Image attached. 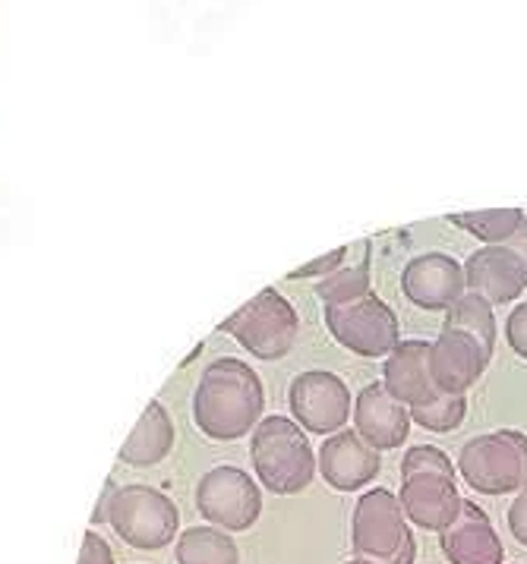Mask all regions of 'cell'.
Returning a JSON list of instances; mask_svg holds the SVG:
<instances>
[{
  "mask_svg": "<svg viewBox=\"0 0 527 564\" xmlns=\"http://www.w3.org/2000/svg\"><path fill=\"white\" fill-rule=\"evenodd\" d=\"M252 470L262 489L276 496H298L316 476V454L306 430L291 416H262L252 430Z\"/></svg>",
  "mask_w": 527,
  "mask_h": 564,
  "instance_id": "2",
  "label": "cell"
},
{
  "mask_svg": "<svg viewBox=\"0 0 527 564\" xmlns=\"http://www.w3.org/2000/svg\"><path fill=\"white\" fill-rule=\"evenodd\" d=\"M411 474H442L459 479V467L452 464L449 454L439 452L433 445H417V448H408L401 457V476Z\"/></svg>",
  "mask_w": 527,
  "mask_h": 564,
  "instance_id": "24",
  "label": "cell"
},
{
  "mask_svg": "<svg viewBox=\"0 0 527 564\" xmlns=\"http://www.w3.org/2000/svg\"><path fill=\"white\" fill-rule=\"evenodd\" d=\"M369 243L361 252V259H344L338 269L332 274L320 278L316 284V296L322 300V306H335V303H347V300H357V296L369 294ZM351 256V252H347Z\"/></svg>",
  "mask_w": 527,
  "mask_h": 564,
  "instance_id": "21",
  "label": "cell"
},
{
  "mask_svg": "<svg viewBox=\"0 0 527 564\" xmlns=\"http://www.w3.org/2000/svg\"><path fill=\"white\" fill-rule=\"evenodd\" d=\"M525 218L521 208H486V212H459L449 215V221L461 230H467L471 237L483 240V247H503L505 240L518 230Z\"/></svg>",
  "mask_w": 527,
  "mask_h": 564,
  "instance_id": "20",
  "label": "cell"
},
{
  "mask_svg": "<svg viewBox=\"0 0 527 564\" xmlns=\"http://www.w3.org/2000/svg\"><path fill=\"white\" fill-rule=\"evenodd\" d=\"M322 316H325L329 335L357 357H369V360L389 357L401 344L398 316L391 313L389 303L379 300L373 291L357 300H347V303L325 306Z\"/></svg>",
  "mask_w": 527,
  "mask_h": 564,
  "instance_id": "6",
  "label": "cell"
},
{
  "mask_svg": "<svg viewBox=\"0 0 527 564\" xmlns=\"http://www.w3.org/2000/svg\"><path fill=\"white\" fill-rule=\"evenodd\" d=\"M178 564H240V552L225 530L193 527L178 540Z\"/></svg>",
  "mask_w": 527,
  "mask_h": 564,
  "instance_id": "19",
  "label": "cell"
},
{
  "mask_svg": "<svg viewBox=\"0 0 527 564\" xmlns=\"http://www.w3.org/2000/svg\"><path fill=\"white\" fill-rule=\"evenodd\" d=\"M505 340L518 357L527 360V303H518L505 318Z\"/></svg>",
  "mask_w": 527,
  "mask_h": 564,
  "instance_id": "26",
  "label": "cell"
},
{
  "mask_svg": "<svg viewBox=\"0 0 527 564\" xmlns=\"http://www.w3.org/2000/svg\"><path fill=\"white\" fill-rule=\"evenodd\" d=\"M459 474L481 496H512L527 489V435L499 430L461 445Z\"/></svg>",
  "mask_w": 527,
  "mask_h": 564,
  "instance_id": "3",
  "label": "cell"
},
{
  "mask_svg": "<svg viewBox=\"0 0 527 564\" xmlns=\"http://www.w3.org/2000/svg\"><path fill=\"white\" fill-rule=\"evenodd\" d=\"M508 530H512V536L527 549V489L525 492H518V498H515L512 508H508Z\"/></svg>",
  "mask_w": 527,
  "mask_h": 564,
  "instance_id": "28",
  "label": "cell"
},
{
  "mask_svg": "<svg viewBox=\"0 0 527 564\" xmlns=\"http://www.w3.org/2000/svg\"><path fill=\"white\" fill-rule=\"evenodd\" d=\"M493 360L481 340L461 328H445L430 344V372L442 394H467Z\"/></svg>",
  "mask_w": 527,
  "mask_h": 564,
  "instance_id": "11",
  "label": "cell"
},
{
  "mask_svg": "<svg viewBox=\"0 0 527 564\" xmlns=\"http://www.w3.org/2000/svg\"><path fill=\"white\" fill-rule=\"evenodd\" d=\"M401 291L413 306L427 313H449L461 296L467 294L464 265L445 252L413 256L401 271Z\"/></svg>",
  "mask_w": 527,
  "mask_h": 564,
  "instance_id": "10",
  "label": "cell"
},
{
  "mask_svg": "<svg viewBox=\"0 0 527 564\" xmlns=\"http://www.w3.org/2000/svg\"><path fill=\"white\" fill-rule=\"evenodd\" d=\"M351 545L357 558H369L376 564H391L398 558V552L417 549L408 518L395 492L367 489L357 498V508L351 518Z\"/></svg>",
  "mask_w": 527,
  "mask_h": 564,
  "instance_id": "7",
  "label": "cell"
},
{
  "mask_svg": "<svg viewBox=\"0 0 527 564\" xmlns=\"http://www.w3.org/2000/svg\"><path fill=\"white\" fill-rule=\"evenodd\" d=\"M222 332L237 338V344L259 360H281L291 354L298 340L300 318L276 288H266L250 303H244L234 316L225 318Z\"/></svg>",
  "mask_w": 527,
  "mask_h": 564,
  "instance_id": "4",
  "label": "cell"
},
{
  "mask_svg": "<svg viewBox=\"0 0 527 564\" xmlns=\"http://www.w3.org/2000/svg\"><path fill=\"white\" fill-rule=\"evenodd\" d=\"M347 252H351V247L332 249V252H325V256H320V259H313L310 265H300V269H294L288 278H291V281H300V278H325V274H332V271L342 265L344 259H347Z\"/></svg>",
  "mask_w": 527,
  "mask_h": 564,
  "instance_id": "25",
  "label": "cell"
},
{
  "mask_svg": "<svg viewBox=\"0 0 527 564\" xmlns=\"http://www.w3.org/2000/svg\"><path fill=\"white\" fill-rule=\"evenodd\" d=\"M108 520L127 545L152 552V549H164L168 542H174L178 527H181V511L159 489L123 486V489H111Z\"/></svg>",
  "mask_w": 527,
  "mask_h": 564,
  "instance_id": "5",
  "label": "cell"
},
{
  "mask_svg": "<svg viewBox=\"0 0 527 564\" xmlns=\"http://www.w3.org/2000/svg\"><path fill=\"white\" fill-rule=\"evenodd\" d=\"M401 511L420 530H433L442 533L461 511L459 479L442 474H411L401 476Z\"/></svg>",
  "mask_w": 527,
  "mask_h": 564,
  "instance_id": "13",
  "label": "cell"
},
{
  "mask_svg": "<svg viewBox=\"0 0 527 564\" xmlns=\"http://www.w3.org/2000/svg\"><path fill=\"white\" fill-rule=\"evenodd\" d=\"M464 281L467 294L483 296L490 306H503L525 294L527 265L508 247H481L464 262Z\"/></svg>",
  "mask_w": 527,
  "mask_h": 564,
  "instance_id": "14",
  "label": "cell"
},
{
  "mask_svg": "<svg viewBox=\"0 0 527 564\" xmlns=\"http://www.w3.org/2000/svg\"><path fill=\"white\" fill-rule=\"evenodd\" d=\"M439 549L452 564H503L505 549L486 511L474 501H461L459 518L439 533Z\"/></svg>",
  "mask_w": 527,
  "mask_h": 564,
  "instance_id": "16",
  "label": "cell"
},
{
  "mask_svg": "<svg viewBox=\"0 0 527 564\" xmlns=\"http://www.w3.org/2000/svg\"><path fill=\"white\" fill-rule=\"evenodd\" d=\"M464 413H467L464 394H439L433 404L413 406L411 423L430 432H452L464 423Z\"/></svg>",
  "mask_w": 527,
  "mask_h": 564,
  "instance_id": "23",
  "label": "cell"
},
{
  "mask_svg": "<svg viewBox=\"0 0 527 564\" xmlns=\"http://www.w3.org/2000/svg\"><path fill=\"white\" fill-rule=\"evenodd\" d=\"M266 391L250 362L222 357L208 362L193 391V423L212 442H237L259 426Z\"/></svg>",
  "mask_w": 527,
  "mask_h": 564,
  "instance_id": "1",
  "label": "cell"
},
{
  "mask_svg": "<svg viewBox=\"0 0 527 564\" xmlns=\"http://www.w3.org/2000/svg\"><path fill=\"white\" fill-rule=\"evenodd\" d=\"M79 564H115L111 545L101 540L98 533H86L83 536V549H79Z\"/></svg>",
  "mask_w": 527,
  "mask_h": 564,
  "instance_id": "27",
  "label": "cell"
},
{
  "mask_svg": "<svg viewBox=\"0 0 527 564\" xmlns=\"http://www.w3.org/2000/svg\"><path fill=\"white\" fill-rule=\"evenodd\" d=\"M288 404H291V420L300 423L313 435H335L344 430V423L351 420L354 406H351V388L325 369H310L300 372L291 382L288 391Z\"/></svg>",
  "mask_w": 527,
  "mask_h": 564,
  "instance_id": "9",
  "label": "cell"
},
{
  "mask_svg": "<svg viewBox=\"0 0 527 564\" xmlns=\"http://www.w3.org/2000/svg\"><path fill=\"white\" fill-rule=\"evenodd\" d=\"M344 564H376V562H369V558H351V562H344Z\"/></svg>",
  "mask_w": 527,
  "mask_h": 564,
  "instance_id": "31",
  "label": "cell"
},
{
  "mask_svg": "<svg viewBox=\"0 0 527 564\" xmlns=\"http://www.w3.org/2000/svg\"><path fill=\"white\" fill-rule=\"evenodd\" d=\"M200 354H203V344H200V347H196V350H193V354H190V357H186V360L181 362V366H190V362L196 360V357H200Z\"/></svg>",
  "mask_w": 527,
  "mask_h": 564,
  "instance_id": "30",
  "label": "cell"
},
{
  "mask_svg": "<svg viewBox=\"0 0 527 564\" xmlns=\"http://www.w3.org/2000/svg\"><path fill=\"white\" fill-rule=\"evenodd\" d=\"M445 328H461L467 335L481 340L483 347L493 354L496 350V316H493V306L477 294H464L445 313Z\"/></svg>",
  "mask_w": 527,
  "mask_h": 564,
  "instance_id": "22",
  "label": "cell"
},
{
  "mask_svg": "<svg viewBox=\"0 0 527 564\" xmlns=\"http://www.w3.org/2000/svg\"><path fill=\"white\" fill-rule=\"evenodd\" d=\"M383 384L398 404L408 410L433 404L442 394L430 372V344L427 340H401L383 366Z\"/></svg>",
  "mask_w": 527,
  "mask_h": 564,
  "instance_id": "17",
  "label": "cell"
},
{
  "mask_svg": "<svg viewBox=\"0 0 527 564\" xmlns=\"http://www.w3.org/2000/svg\"><path fill=\"white\" fill-rule=\"evenodd\" d=\"M351 416H354V432L376 452L401 448L411 432V410L398 404L383 382L361 388Z\"/></svg>",
  "mask_w": 527,
  "mask_h": 564,
  "instance_id": "15",
  "label": "cell"
},
{
  "mask_svg": "<svg viewBox=\"0 0 527 564\" xmlns=\"http://www.w3.org/2000/svg\"><path fill=\"white\" fill-rule=\"evenodd\" d=\"M171 448H174L171 413L159 401H149V406L139 416L137 430L130 432V438L120 448V460L130 467H155L171 454Z\"/></svg>",
  "mask_w": 527,
  "mask_h": 564,
  "instance_id": "18",
  "label": "cell"
},
{
  "mask_svg": "<svg viewBox=\"0 0 527 564\" xmlns=\"http://www.w3.org/2000/svg\"><path fill=\"white\" fill-rule=\"evenodd\" d=\"M316 470L332 489L357 492L379 476L383 457L357 432L342 430L335 435H325L320 454H316Z\"/></svg>",
  "mask_w": 527,
  "mask_h": 564,
  "instance_id": "12",
  "label": "cell"
},
{
  "mask_svg": "<svg viewBox=\"0 0 527 564\" xmlns=\"http://www.w3.org/2000/svg\"><path fill=\"white\" fill-rule=\"evenodd\" d=\"M503 247H508V249H512V252H518V259H521V262H525V265H527V215H525V218H521V225H518V230H515V234H512V237L505 240Z\"/></svg>",
  "mask_w": 527,
  "mask_h": 564,
  "instance_id": "29",
  "label": "cell"
},
{
  "mask_svg": "<svg viewBox=\"0 0 527 564\" xmlns=\"http://www.w3.org/2000/svg\"><path fill=\"white\" fill-rule=\"evenodd\" d=\"M200 514L225 533H244L262 514V492L240 467H212L196 486Z\"/></svg>",
  "mask_w": 527,
  "mask_h": 564,
  "instance_id": "8",
  "label": "cell"
}]
</instances>
